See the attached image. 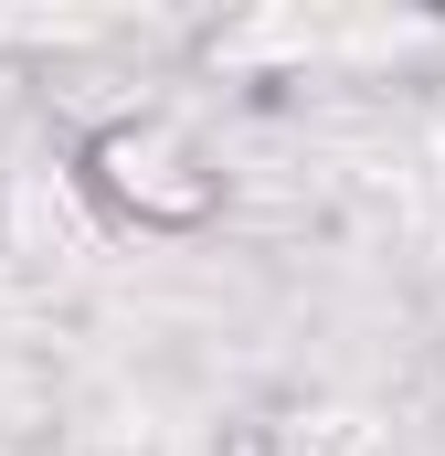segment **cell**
I'll list each match as a JSON object with an SVG mask.
<instances>
[{
	"label": "cell",
	"mask_w": 445,
	"mask_h": 456,
	"mask_svg": "<svg viewBox=\"0 0 445 456\" xmlns=\"http://www.w3.org/2000/svg\"><path fill=\"white\" fill-rule=\"evenodd\" d=\"M96 170H107L117 202H138L149 224H191V213H213V181H170V170H202L170 127H107V138H96Z\"/></svg>",
	"instance_id": "6da1fadb"
}]
</instances>
